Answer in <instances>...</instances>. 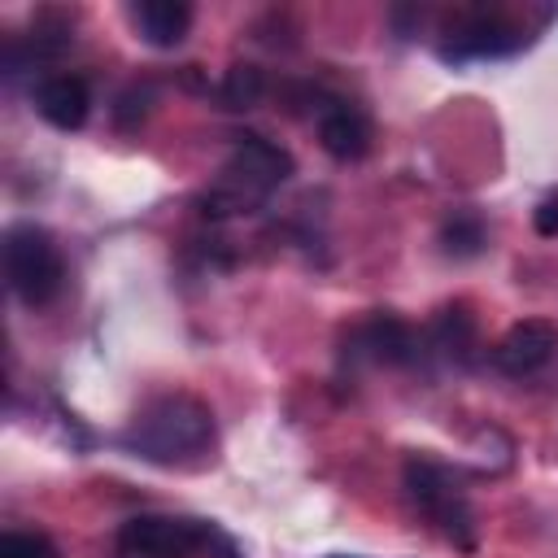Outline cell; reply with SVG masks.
Masks as SVG:
<instances>
[{
    "mask_svg": "<svg viewBox=\"0 0 558 558\" xmlns=\"http://www.w3.org/2000/svg\"><path fill=\"white\" fill-rule=\"evenodd\" d=\"M554 349H558V327L545 318H523L493 344V366L510 379H523V375L541 371L554 357Z\"/></svg>",
    "mask_w": 558,
    "mask_h": 558,
    "instance_id": "8992f818",
    "label": "cell"
},
{
    "mask_svg": "<svg viewBox=\"0 0 558 558\" xmlns=\"http://www.w3.org/2000/svg\"><path fill=\"white\" fill-rule=\"evenodd\" d=\"M405 497L458 545V549H475V519L471 506L462 497V488L453 484V475L432 462V458H410L405 462Z\"/></svg>",
    "mask_w": 558,
    "mask_h": 558,
    "instance_id": "3957f363",
    "label": "cell"
},
{
    "mask_svg": "<svg viewBox=\"0 0 558 558\" xmlns=\"http://www.w3.org/2000/svg\"><path fill=\"white\" fill-rule=\"evenodd\" d=\"M126 445L140 458L166 462V466L201 458L214 445V414H209V405H201L196 397H183V392L179 397H157L135 414V423L126 432Z\"/></svg>",
    "mask_w": 558,
    "mask_h": 558,
    "instance_id": "6da1fadb",
    "label": "cell"
},
{
    "mask_svg": "<svg viewBox=\"0 0 558 558\" xmlns=\"http://www.w3.org/2000/svg\"><path fill=\"white\" fill-rule=\"evenodd\" d=\"M35 105L44 113V122H52L57 131H78L87 122L92 109V92L78 74H52L35 87Z\"/></svg>",
    "mask_w": 558,
    "mask_h": 558,
    "instance_id": "ba28073f",
    "label": "cell"
},
{
    "mask_svg": "<svg viewBox=\"0 0 558 558\" xmlns=\"http://www.w3.org/2000/svg\"><path fill=\"white\" fill-rule=\"evenodd\" d=\"M357 344L366 349L371 362H384V366H405L418 353V340H414L410 323L397 318V314H375L371 323H362L357 327Z\"/></svg>",
    "mask_w": 558,
    "mask_h": 558,
    "instance_id": "9c48e42d",
    "label": "cell"
},
{
    "mask_svg": "<svg viewBox=\"0 0 558 558\" xmlns=\"http://www.w3.org/2000/svg\"><path fill=\"white\" fill-rule=\"evenodd\" d=\"M205 523L196 519H174V514H135L118 532L122 558H192L201 545H209Z\"/></svg>",
    "mask_w": 558,
    "mask_h": 558,
    "instance_id": "277c9868",
    "label": "cell"
},
{
    "mask_svg": "<svg viewBox=\"0 0 558 558\" xmlns=\"http://www.w3.org/2000/svg\"><path fill=\"white\" fill-rule=\"evenodd\" d=\"M131 22L144 35V44L174 48V44H183V35L192 26V4H183V0H140V4H131Z\"/></svg>",
    "mask_w": 558,
    "mask_h": 558,
    "instance_id": "8fae6325",
    "label": "cell"
},
{
    "mask_svg": "<svg viewBox=\"0 0 558 558\" xmlns=\"http://www.w3.org/2000/svg\"><path fill=\"white\" fill-rule=\"evenodd\" d=\"M484 222L475 218V214H466V209H458L453 218H445V227H440V244H445V253L449 257H475L480 248H484Z\"/></svg>",
    "mask_w": 558,
    "mask_h": 558,
    "instance_id": "5bb4252c",
    "label": "cell"
},
{
    "mask_svg": "<svg viewBox=\"0 0 558 558\" xmlns=\"http://www.w3.org/2000/svg\"><path fill=\"white\" fill-rule=\"evenodd\" d=\"M262 92H266V78L257 65H231L218 87V100H222V109H253L262 100Z\"/></svg>",
    "mask_w": 558,
    "mask_h": 558,
    "instance_id": "4fadbf2b",
    "label": "cell"
},
{
    "mask_svg": "<svg viewBox=\"0 0 558 558\" xmlns=\"http://www.w3.org/2000/svg\"><path fill=\"white\" fill-rule=\"evenodd\" d=\"M523 44V35L519 31H510L501 17H488V13H475L471 22H462L458 31H453V39L440 48L445 57H497V52H510V48H519Z\"/></svg>",
    "mask_w": 558,
    "mask_h": 558,
    "instance_id": "30bf717a",
    "label": "cell"
},
{
    "mask_svg": "<svg viewBox=\"0 0 558 558\" xmlns=\"http://www.w3.org/2000/svg\"><path fill=\"white\" fill-rule=\"evenodd\" d=\"M532 227L541 235H558V201H541L536 214H532Z\"/></svg>",
    "mask_w": 558,
    "mask_h": 558,
    "instance_id": "2e32d148",
    "label": "cell"
},
{
    "mask_svg": "<svg viewBox=\"0 0 558 558\" xmlns=\"http://www.w3.org/2000/svg\"><path fill=\"white\" fill-rule=\"evenodd\" d=\"M0 558H57V545L39 532H4L0 536Z\"/></svg>",
    "mask_w": 558,
    "mask_h": 558,
    "instance_id": "9a60e30c",
    "label": "cell"
},
{
    "mask_svg": "<svg viewBox=\"0 0 558 558\" xmlns=\"http://www.w3.org/2000/svg\"><path fill=\"white\" fill-rule=\"evenodd\" d=\"M318 140L336 161H357L371 148V122L357 105L331 100V105L318 109Z\"/></svg>",
    "mask_w": 558,
    "mask_h": 558,
    "instance_id": "52a82bcc",
    "label": "cell"
},
{
    "mask_svg": "<svg viewBox=\"0 0 558 558\" xmlns=\"http://www.w3.org/2000/svg\"><path fill=\"white\" fill-rule=\"evenodd\" d=\"M436 344L449 357H466L475 349V318L466 314V305H445L436 318Z\"/></svg>",
    "mask_w": 558,
    "mask_h": 558,
    "instance_id": "7c38bea8",
    "label": "cell"
},
{
    "mask_svg": "<svg viewBox=\"0 0 558 558\" xmlns=\"http://www.w3.org/2000/svg\"><path fill=\"white\" fill-rule=\"evenodd\" d=\"M331 558H357V554H331Z\"/></svg>",
    "mask_w": 558,
    "mask_h": 558,
    "instance_id": "e0dca14e",
    "label": "cell"
},
{
    "mask_svg": "<svg viewBox=\"0 0 558 558\" xmlns=\"http://www.w3.org/2000/svg\"><path fill=\"white\" fill-rule=\"evenodd\" d=\"M292 174V153H283L279 144H270L266 135H240L231 166H227V192L235 196V205L244 209L248 201L266 196L270 187H279Z\"/></svg>",
    "mask_w": 558,
    "mask_h": 558,
    "instance_id": "5b68a950",
    "label": "cell"
},
{
    "mask_svg": "<svg viewBox=\"0 0 558 558\" xmlns=\"http://www.w3.org/2000/svg\"><path fill=\"white\" fill-rule=\"evenodd\" d=\"M4 279L26 305H48L61 292L65 266L44 227L17 222L4 231Z\"/></svg>",
    "mask_w": 558,
    "mask_h": 558,
    "instance_id": "7a4b0ae2",
    "label": "cell"
}]
</instances>
